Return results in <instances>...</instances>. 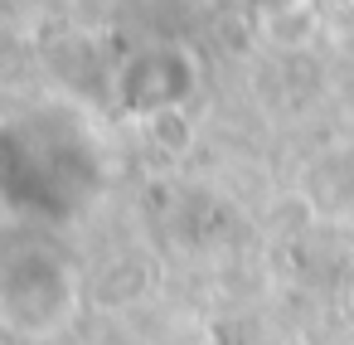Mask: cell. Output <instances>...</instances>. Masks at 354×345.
<instances>
[{
	"label": "cell",
	"instance_id": "obj_1",
	"mask_svg": "<svg viewBox=\"0 0 354 345\" xmlns=\"http://www.w3.org/2000/svg\"><path fill=\"white\" fill-rule=\"evenodd\" d=\"M78 282L73 267L49 253V248H15L6 253V272H0V311L6 326L20 335H49L73 316Z\"/></svg>",
	"mask_w": 354,
	"mask_h": 345
}]
</instances>
